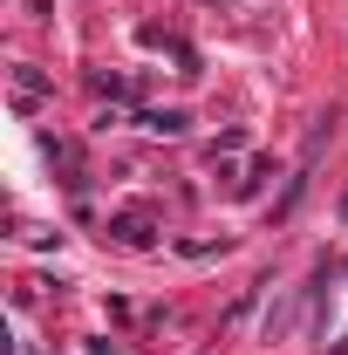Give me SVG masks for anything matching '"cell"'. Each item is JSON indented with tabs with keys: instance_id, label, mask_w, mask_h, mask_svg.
<instances>
[{
	"instance_id": "obj_1",
	"label": "cell",
	"mask_w": 348,
	"mask_h": 355,
	"mask_svg": "<svg viewBox=\"0 0 348 355\" xmlns=\"http://www.w3.org/2000/svg\"><path fill=\"white\" fill-rule=\"evenodd\" d=\"M342 219H348V205H342Z\"/></svg>"
}]
</instances>
